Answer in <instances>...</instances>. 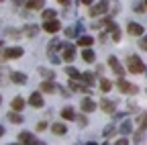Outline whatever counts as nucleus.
I'll return each instance as SVG.
<instances>
[{
  "mask_svg": "<svg viewBox=\"0 0 147 145\" xmlns=\"http://www.w3.org/2000/svg\"><path fill=\"white\" fill-rule=\"evenodd\" d=\"M127 67H129L131 74H141V71H145V63L139 57H135V55H131V57L127 59Z\"/></svg>",
  "mask_w": 147,
  "mask_h": 145,
  "instance_id": "obj_1",
  "label": "nucleus"
},
{
  "mask_svg": "<svg viewBox=\"0 0 147 145\" xmlns=\"http://www.w3.org/2000/svg\"><path fill=\"white\" fill-rule=\"evenodd\" d=\"M117 86H119V90H121L123 94H137V92H139V88H137L135 84H131V82H127L125 78H119Z\"/></svg>",
  "mask_w": 147,
  "mask_h": 145,
  "instance_id": "obj_2",
  "label": "nucleus"
},
{
  "mask_svg": "<svg viewBox=\"0 0 147 145\" xmlns=\"http://www.w3.org/2000/svg\"><path fill=\"white\" fill-rule=\"evenodd\" d=\"M106 10H108V2H106V0H100L98 4H94V6H90L88 14H90V16H100V14H104Z\"/></svg>",
  "mask_w": 147,
  "mask_h": 145,
  "instance_id": "obj_3",
  "label": "nucleus"
},
{
  "mask_svg": "<svg viewBox=\"0 0 147 145\" xmlns=\"http://www.w3.org/2000/svg\"><path fill=\"white\" fill-rule=\"evenodd\" d=\"M108 65L113 67V71H115V74H117L119 78H121V76H125V67L121 65V61H119L115 55H110V57H108Z\"/></svg>",
  "mask_w": 147,
  "mask_h": 145,
  "instance_id": "obj_4",
  "label": "nucleus"
},
{
  "mask_svg": "<svg viewBox=\"0 0 147 145\" xmlns=\"http://www.w3.org/2000/svg\"><path fill=\"white\" fill-rule=\"evenodd\" d=\"M2 55H4L6 59L21 57V55H23V47H8V49H4V51H2Z\"/></svg>",
  "mask_w": 147,
  "mask_h": 145,
  "instance_id": "obj_5",
  "label": "nucleus"
},
{
  "mask_svg": "<svg viewBox=\"0 0 147 145\" xmlns=\"http://www.w3.org/2000/svg\"><path fill=\"white\" fill-rule=\"evenodd\" d=\"M100 108H102L104 113H108V115H115V108H117V104H115V100L102 98V102H100Z\"/></svg>",
  "mask_w": 147,
  "mask_h": 145,
  "instance_id": "obj_6",
  "label": "nucleus"
},
{
  "mask_svg": "<svg viewBox=\"0 0 147 145\" xmlns=\"http://www.w3.org/2000/svg\"><path fill=\"white\" fill-rule=\"evenodd\" d=\"M43 29H45L47 33H57V31L61 29V25H59V21L51 19V21H45V23H43Z\"/></svg>",
  "mask_w": 147,
  "mask_h": 145,
  "instance_id": "obj_7",
  "label": "nucleus"
},
{
  "mask_svg": "<svg viewBox=\"0 0 147 145\" xmlns=\"http://www.w3.org/2000/svg\"><path fill=\"white\" fill-rule=\"evenodd\" d=\"M74 55H76V49H74V45H65L63 43V61H71L74 59Z\"/></svg>",
  "mask_w": 147,
  "mask_h": 145,
  "instance_id": "obj_8",
  "label": "nucleus"
},
{
  "mask_svg": "<svg viewBox=\"0 0 147 145\" xmlns=\"http://www.w3.org/2000/svg\"><path fill=\"white\" fill-rule=\"evenodd\" d=\"M80 106H82V111H84V113H92V111H96V102L92 100V98H84Z\"/></svg>",
  "mask_w": 147,
  "mask_h": 145,
  "instance_id": "obj_9",
  "label": "nucleus"
},
{
  "mask_svg": "<svg viewBox=\"0 0 147 145\" xmlns=\"http://www.w3.org/2000/svg\"><path fill=\"white\" fill-rule=\"evenodd\" d=\"M18 141H21V143H27V145H35V143H39V141H37L31 133H27V131H23L21 135H18Z\"/></svg>",
  "mask_w": 147,
  "mask_h": 145,
  "instance_id": "obj_10",
  "label": "nucleus"
},
{
  "mask_svg": "<svg viewBox=\"0 0 147 145\" xmlns=\"http://www.w3.org/2000/svg\"><path fill=\"white\" fill-rule=\"evenodd\" d=\"M129 35H133V37H139V35H143V27L137 25V23H129Z\"/></svg>",
  "mask_w": 147,
  "mask_h": 145,
  "instance_id": "obj_11",
  "label": "nucleus"
},
{
  "mask_svg": "<svg viewBox=\"0 0 147 145\" xmlns=\"http://www.w3.org/2000/svg\"><path fill=\"white\" fill-rule=\"evenodd\" d=\"M29 102H31V106H35V108H41V106H43V98H41L39 92H33L31 98H29Z\"/></svg>",
  "mask_w": 147,
  "mask_h": 145,
  "instance_id": "obj_12",
  "label": "nucleus"
},
{
  "mask_svg": "<svg viewBox=\"0 0 147 145\" xmlns=\"http://www.w3.org/2000/svg\"><path fill=\"white\" fill-rule=\"evenodd\" d=\"M51 131H53V135H65L67 127L63 123H55V125H51Z\"/></svg>",
  "mask_w": 147,
  "mask_h": 145,
  "instance_id": "obj_13",
  "label": "nucleus"
},
{
  "mask_svg": "<svg viewBox=\"0 0 147 145\" xmlns=\"http://www.w3.org/2000/svg\"><path fill=\"white\" fill-rule=\"evenodd\" d=\"M65 74H67L71 80H82V74H80V71L74 67V65H67V67H65Z\"/></svg>",
  "mask_w": 147,
  "mask_h": 145,
  "instance_id": "obj_14",
  "label": "nucleus"
},
{
  "mask_svg": "<svg viewBox=\"0 0 147 145\" xmlns=\"http://www.w3.org/2000/svg\"><path fill=\"white\" fill-rule=\"evenodd\" d=\"M10 108H12V111H23V108H25V100H23L21 96L12 98V102H10Z\"/></svg>",
  "mask_w": 147,
  "mask_h": 145,
  "instance_id": "obj_15",
  "label": "nucleus"
},
{
  "mask_svg": "<svg viewBox=\"0 0 147 145\" xmlns=\"http://www.w3.org/2000/svg\"><path fill=\"white\" fill-rule=\"evenodd\" d=\"M82 59H84L86 63H92V61L96 59V55H94V51H92L90 47H86V49H84V53H82Z\"/></svg>",
  "mask_w": 147,
  "mask_h": 145,
  "instance_id": "obj_16",
  "label": "nucleus"
},
{
  "mask_svg": "<svg viewBox=\"0 0 147 145\" xmlns=\"http://www.w3.org/2000/svg\"><path fill=\"white\" fill-rule=\"evenodd\" d=\"M10 80H12L14 84H25V82H27V76L21 74V71H12V74H10Z\"/></svg>",
  "mask_w": 147,
  "mask_h": 145,
  "instance_id": "obj_17",
  "label": "nucleus"
},
{
  "mask_svg": "<svg viewBox=\"0 0 147 145\" xmlns=\"http://www.w3.org/2000/svg\"><path fill=\"white\" fill-rule=\"evenodd\" d=\"M55 88H57V86H55L53 82H49V80H47V82H43V84L39 86L41 92H55Z\"/></svg>",
  "mask_w": 147,
  "mask_h": 145,
  "instance_id": "obj_18",
  "label": "nucleus"
},
{
  "mask_svg": "<svg viewBox=\"0 0 147 145\" xmlns=\"http://www.w3.org/2000/svg\"><path fill=\"white\" fill-rule=\"evenodd\" d=\"M6 119H8L10 123H23V115H18V111L8 113V115H6Z\"/></svg>",
  "mask_w": 147,
  "mask_h": 145,
  "instance_id": "obj_19",
  "label": "nucleus"
},
{
  "mask_svg": "<svg viewBox=\"0 0 147 145\" xmlns=\"http://www.w3.org/2000/svg\"><path fill=\"white\" fill-rule=\"evenodd\" d=\"M61 117H63L65 121H74V119H76V113L71 111V106H67V108H63V111H61Z\"/></svg>",
  "mask_w": 147,
  "mask_h": 145,
  "instance_id": "obj_20",
  "label": "nucleus"
},
{
  "mask_svg": "<svg viewBox=\"0 0 147 145\" xmlns=\"http://www.w3.org/2000/svg\"><path fill=\"white\" fill-rule=\"evenodd\" d=\"M43 0H29V2H27V6L31 8V10H39V8H43Z\"/></svg>",
  "mask_w": 147,
  "mask_h": 145,
  "instance_id": "obj_21",
  "label": "nucleus"
},
{
  "mask_svg": "<svg viewBox=\"0 0 147 145\" xmlns=\"http://www.w3.org/2000/svg\"><path fill=\"white\" fill-rule=\"evenodd\" d=\"M39 74H41L45 80H53V78H55V71H51V69H47V67H39Z\"/></svg>",
  "mask_w": 147,
  "mask_h": 145,
  "instance_id": "obj_22",
  "label": "nucleus"
},
{
  "mask_svg": "<svg viewBox=\"0 0 147 145\" xmlns=\"http://www.w3.org/2000/svg\"><path fill=\"white\" fill-rule=\"evenodd\" d=\"M131 131H133V123H131V121H125V123L121 125V133H123V135H129Z\"/></svg>",
  "mask_w": 147,
  "mask_h": 145,
  "instance_id": "obj_23",
  "label": "nucleus"
},
{
  "mask_svg": "<svg viewBox=\"0 0 147 145\" xmlns=\"http://www.w3.org/2000/svg\"><path fill=\"white\" fill-rule=\"evenodd\" d=\"M92 43H94V39H92V37H86V35H82V37L78 39V45H82V47H90Z\"/></svg>",
  "mask_w": 147,
  "mask_h": 145,
  "instance_id": "obj_24",
  "label": "nucleus"
},
{
  "mask_svg": "<svg viewBox=\"0 0 147 145\" xmlns=\"http://www.w3.org/2000/svg\"><path fill=\"white\" fill-rule=\"evenodd\" d=\"M110 88H113V82L106 80V78H102V80H100V90H102V92H108Z\"/></svg>",
  "mask_w": 147,
  "mask_h": 145,
  "instance_id": "obj_25",
  "label": "nucleus"
},
{
  "mask_svg": "<svg viewBox=\"0 0 147 145\" xmlns=\"http://www.w3.org/2000/svg\"><path fill=\"white\" fill-rule=\"evenodd\" d=\"M37 31H39V29H37L35 25H27V27L23 29V33H25V35H29V37H33V35H37Z\"/></svg>",
  "mask_w": 147,
  "mask_h": 145,
  "instance_id": "obj_26",
  "label": "nucleus"
},
{
  "mask_svg": "<svg viewBox=\"0 0 147 145\" xmlns=\"http://www.w3.org/2000/svg\"><path fill=\"white\" fill-rule=\"evenodd\" d=\"M82 80L88 84V86H92V84H94L96 82V78H94V74H82Z\"/></svg>",
  "mask_w": 147,
  "mask_h": 145,
  "instance_id": "obj_27",
  "label": "nucleus"
},
{
  "mask_svg": "<svg viewBox=\"0 0 147 145\" xmlns=\"http://www.w3.org/2000/svg\"><path fill=\"white\" fill-rule=\"evenodd\" d=\"M139 129H141V131H145V129H147V113L139 117Z\"/></svg>",
  "mask_w": 147,
  "mask_h": 145,
  "instance_id": "obj_28",
  "label": "nucleus"
},
{
  "mask_svg": "<svg viewBox=\"0 0 147 145\" xmlns=\"http://www.w3.org/2000/svg\"><path fill=\"white\" fill-rule=\"evenodd\" d=\"M115 131H117V127H115V125H108L106 129L102 131V135H104V137H110V135H115Z\"/></svg>",
  "mask_w": 147,
  "mask_h": 145,
  "instance_id": "obj_29",
  "label": "nucleus"
},
{
  "mask_svg": "<svg viewBox=\"0 0 147 145\" xmlns=\"http://www.w3.org/2000/svg\"><path fill=\"white\" fill-rule=\"evenodd\" d=\"M69 88L76 90V92H86V88H84L82 84H76V82H71V80H69Z\"/></svg>",
  "mask_w": 147,
  "mask_h": 145,
  "instance_id": "obj_30",
  "label": "nucleus"
},
{
  "mask_svg": "<svg viewBox=\"0 0 147 145\" xmlns=\"http://www.w3.org/2000/svg\"><path fill=\"white\" fill-rule=\"evenodd\" d=\"M51 19H55V10H43V21H51Z\"/></svg>",
  "mask_w": 147,
  "mask_h": 145,
  "instance_id": "obj_31",
  "label": "nucleus"
},
{
  "mask_svg": "<svg viewBox=\"0 0 147 145\" xmlns=\"http://www.w3.org/2000/svg\"><path fill=\"white\" fill-rule=\"evenodd\" d=\"M78 33H80L78 27H76V29H71V27H69V29H65V37H76Z\"/></svg>",
  "mask_w": 147,
  "mask_h": 145,
  "instance_id": "obj_32",
  "label": "nucleus"
},
{
  "mask_svg": "<svg viewBox=\"0 0 147 145\" xmlns=\"http://www.w3.org/2000/svg\"><path fill=\"white\" fill-rule=\"evenodd\" d=\"M47 53H49V61H51V63H59V61H63V59H59L57 55H55L53 51H47Z\"/></svg>",
  "mask_w": 147,
  "mask_h": 145,
  "instance_id": "obj_33",
  "label": "nucleus"
},
{
  "mask_svg": "<svg viewBox=\"0 0 147 145\" xmlns=\"http://www.w3.org/2000/svg\"><path fill=\"white\" fill-rule=\"evenodd\" d=\"M113 39L115 41H121V31L119 29H113Z\"/></svg>",
  "mask_w": 147,
  "mask_h": 145,
  "instance_id": "obj_34",
  "label": "nucleus"
},
{
  "mask_svg": "<svg viewBox=\"0 0 147 145\" xmlns=\"http://www.w3.org/2000/svg\"><path fill=\"white\" fill-rule=\"evenodd\" d=\"M139 47H141L143 51H147V37H143V39H141V43H139Z\"/></svg>",
  "mask_w": 147,
  "mask_h": 145,
  "instance_id": "obj_35",
  "label": "nucleus"
},
{
  "mask_svg": "<svg viewBox=\"0 0 147 145\" xmlns=\"http://www.w3.org/2000/svg\"><path fill=\"white\" fill-rule=\"evenodd\" d=\"M47 129V123H37V131H45Z\"/></svg>",
  "mask_w": 147,
  "mask_h": 145,
  "instance_id": "obj_36",
  "label": "nucleus"
},
{
  "mask_svg": "<svg viewBox=\"0 0 147 145\" xmlns=\"http://www.w3.org/2000/svg\"><path fill=\"white\" fill-rule=\"evenodd\" d=\"M145 8H147V4H137V6H135L137 12H145Z\"/></svg>",
  "mask_w": 147,
  "mask_h": 145,
  "instance_id": "obj_37",
  "label": "nucleus"
},
{
  "mask_svg": "<svg viewBox=\"0 0 147 145\" xmlns=\"http://www.w3.org/2000/svg\"><path fill=\"white\" fill-rule=\"evenodd\" d=\"M12 2H14L16 6H21V4H27V0H12Z\"/></svg>",
  "mask_w": 147,
  "mask_h": 145,
  "instance_id": "obj_38",
  "label": "nucleus"
},
{
  "mask_svg": "<svg viewBox=\"0 0 147 145\" xmlns=\"http://www.w3.org/2000/svg\"><path fill=\"white\" fill-rule=\"evenodd\" d=\"M78 123L84 127V125H86V117H78Z\"/></svg>",
  "mask_w": 147,
  "mask_h": 145,
  "instance_id": "obj_39",
  "label": "nucleus"
},
{
  "mask_svg": "<svg viewBox=\"0 0 147 145\" xmlns=\"http://www.w3.org/2000/svg\"><path fill=\"white\" fill-rule=\"evenodd\" d=\"M57 2H59V4H63V6H67V4H69V0H57Z\"/></svg>",
  "mask_w": 147,
  "mask_h": 145,
  "instance_id": "obj_40",
  "label": "nucleus"
},
{
  "mask_svg": "<svg viewBox=\"0 0 147 145\" xmlns=\"http://www.w3.org/2000/svg\"><path fill=\"white\" fill-rule=\"evenodd\" d=\"M92 2H94V0H82V4H88V6H90Z\"/></svg>",
  "mask_w": 147,
  "mask_h": 145,
  "instance_id": "obj_41",
  "label": "nucleus"
},
{
  "mask_svg": "<svg viewBox=\"0 0 147 145\" xmlns=\"http://www.w3.org/2000/svg\"><path fill=\"white\" fill-rule=\"evenodd\" d=\"M4 135V127H0V137H2Z\"/></svg>",
  "mask_w": 147,
  "mask_h": 145,
  "instance_id": "obj_42",
  "label": "nucleus"
},
{
  "mask_svg": "<svg viewBox=\"0 0 147 145\" xmlns=\"http://www.w3.org/2000/svg\"><path fill=\"white\" fill-rule=\"evenodd\" d=\"M0 47H2V41H0Z\"/></svg>",
  "mask_w": 147,
  "mask_h": 145,
  "instance_id": "obj_43",
  "label": "nucleus"
},
{
  "mask_svg": "<svg viewBox=\"0 0 147 145\" xmlns=\"http://www.w3.org/2000/svg\"><path fill=\"white\" fill-rule=\"evenodd\" d=\"M145 4H147V0H145Z\"/></svg>",
  "mask_w": 147,
  "mask_h": 145,
  "instance_id": "obj_44",
  "label": "nucleus"
},
{
  "mask_svg": "<svg viewBox=\"0 0 147 145\" xmlns=\"http://www.w3.org/2000/svg\"><path fill=\"white\" fill-rule=\"evenodd\" d=\"M0 2H2V0H0Z\"/></svg>",
  "mask_w": 147,
  "mask_h": 145,
  "instance_id": "obj_45",
  "label": "nucleus"
},
{
  "mask_svg": "<svg viewBox=\"0 0 147 145\" xmlns=\"http://www.w3.org/2000/svg\"><path fill=\"white\" fill-rule=\"evenodd\" d=\"M145 71H147V69H145Z\"/></svg>",
  "mask_w": 147,
  "mask_h": 145,
  "instance_id": "obj_46",
  "label": "nucleus"
}]
</instances>
